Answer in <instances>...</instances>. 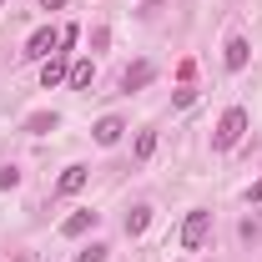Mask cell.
I'll return each instance as SVG.
<instances>
[{"instance_id":"1","label":"cell","mask_w":262,"mask_h":262,"mask_svg":"<svg viewBox=\"0 0 262 262\" xmlns=\"http://www.w3.org/2000/svg\"><path fill=\"white\" fill-rule=\"evenodd\" d=\"M242 131H247V111H242V106H227V111H222V121H217L212 146H217V151H232V146L242 141Z\"/></svg>"},{"instance_id":"2","label":"cell","mask_w":262,"mask_h":262,"mask_svg":"<svg viewBox=\"0 0 262 262\" xmlns=\"http://www.w3.org/2000/svg\"><path fill=\"white\" fill-rule=\"evenodd\" d=\"M56 51H61V31H56V26H40V31L26 40V61H51Z\"/></svg>"},{"instance_id":"3","label":"cell","mask_w":262,"mask_h":262,"mask_svg":"<svg viewBox=\"0 0 262 262\" xmlns=\"http://www.w3.org/2000/svg\"><path fill=\"white\" fill-rule=\"evenodd\" d=\"M207 232H212V212H202V207H196V212H187V222H182V247H202V242H207Z\"/></svg>"},{"instance_id":"4","label":"cell","mask_w":262,"mask_h":262,"mask_svg":"<svg viewBox=\"0 0 262 262\" xmlns=\"http://www.w3.org/2000/svg\"><path fill=\"white\" fill-rule=\"evenodd\" d=\"M151 76H157V66H151V61L126 66V76H121V91H141V86H151Z\"/></svg>"},{"instance_id":"5","label":"cell","mask_w":262,"mask_h":262,"mask_svg":"<svg viewBox=\"0 0 262 262\" xmlns=\"http://www.w3.org/2000/svg\"><path fill=\"white\" fill-rule=\"evenodd\" d=\"M86 177H91L86 166H81V162H71V166L61 171V182H56V192H61V196H76L81 187H86Z\"/></svg>"},{"instance_id":"6","label":"cell","mask_w":262,"mask_h":262,"mask_svg":"<svg viewBox=\"0 0 262 262\" xmlns=\"http://www.w3.org/2000/svg\"><path fill=\"white\" fill-rule=\"evenodd\" d=\"M121 116H101L96 126H91V136H96V146H116V141H121Z\"/></svg>"},{"instance_id":"7","label":"cell","mask_w":262,"mask_h":262,"mask_svg":"<svg viewBox=\"0 0 262 262\" xmlns=\"http://www.w3.org/2000/svg\"><path fill=\"white\" fill-rule=\"evenodd\" d=\"M66 76H71V66H66L61 56H51V61L40 66V86H46V91H56V86H61Z\"/></svg>"},{"instance_id":"8","label":"cell","mask_w":262,"mask_h":262,"mask_svg":"<svg viewBox=\"0 0 262 262\" xmlns=\"http://www.w3.org/2000/svg\"><path fill=\"white\" fill-rule=\"evenodd\" d=\"M91 81H96V66H91V61H76V66H71V76H66L71 91H91Z\"/></svg>"},{"instance_id":"9","label":"cell","mask_w":262,"mask_h":262,"mask_svg":"<svg viewBox=\"0 0 262 262\" xmlns=\"http://www.w3.org/2000/svg\"><path fill=\"white\" fill-rule=\"evenodd\" d=\"M91 227H96V212H71V217L61 222V232H66V237H86Z\"/></svg>"},{"instance_id":"10","label":"cell","mask_w":262,"mask_h":262,"mask_svg":"<svg viewBox=\"0 0 262 262\" xmlns=\"http://www.w3.org/2000/svg\"><path fill=\"white\" fill-rule=\"evenodd\" d=\"M247 61H252V46H247L242 35H232V40H227V71H242Z\"/></svg>"},{"instance_id":"11","label":"cell","mask_w":262,"mask_h":262,"mask_svg":"<svg viewBox=\"0 0 262 262\" xmlns=\"http://www.w3.org/2000/svg\"><path fill=\"white\" fill-rule=\"evenodd\" d=\"M146 222H151V207H136V212H126V237H141V232H146Z\"/></svg>"},{"instance_id":"12","label":"cell","mask_w":262,"mask_h":262,"mask_svg":"<svg viewBox=\"0 0 262 262\" xmlns=\"http://www.w3.org/2000/svg\"><path fill=\"white\" fill-rule=\"evenodd\" d=\"M136 162H151V151H157V131H136Z\"/></svg>"},{"instance_id":"13","label":"cell","mask_w":262,"mask_h":262,"mask_svg":"<svg viewBox=\"0 0 262 262\" xmlns=\"http://www.w3.org/2000/svg\"><path fill=\"white\" fill-rule=\"evenodd\" d=\"M26 126H31L35 136H46V131H56V126H61V116H56V111H51V116H46V111H40V116H31V121H26Z\"/></svg>"},{"instance_id":"14","label":"cell","mask_w":262,"mask_h":262,"mask_svg":"<svg viewBox=\"0 0 262 262\" xmlns=\"http://www.w3.org/2000/svg\"><path fill=\"white\" fill-rule=\"evenodd\" d=\"M76 262H106V247H101V242H91L86 252H76Z\"/></svg>"},{"instance_id":"15","label":"cell","mask_w":262,"mask_h":262,"mask_svg":"<svg viewBox=\"0 0 262 262\" xmlns=\"http://www.w3.org/2000/svg\"><path fill=\"white\" fill-rule=\"evenodd\" d=\"M15 182H20V171H15V166H5V171H0V187H5V192H10V187H15Z\"/></svg>"},{"instance_id":"16","label":"cell","mask_w":262,"mask_h":262,"mask_svg":"<svg viewBox=\"0 0 262 262\" xmlns=\"http://www.w3.org/2000/svg\"><path fill=\"white\" fill-rule=\"evenodd\" d=\"M247 202H262V182H257V187H252V192H247Z\"/></svg>"},{"instance_id":"17","label":"cell","mask_w":262,"mask_h":262,"mask_svg":"<svg viewBox=\"0 0 262 262\" xmlns=\"http://www.w3.org/2000/svg\"><path fill=\"white\" fill-rule=\"evenodd\" d=\"M40 5H46V10H61V5H66V0H40Z\"/></svg>"},{"instance_id":"18","label":"cell","mask_w":262,"mask_h":262,"mask_svg":"<svg viewBox=\"0 0 262 262\" xmlns=\"http://www.w3.org/2000/svg\"><path fill=\"white\" fill-rule=\"evenodd\" d=\"M0 5H5V0H0Z\"/></svg>"}]
</instances>
